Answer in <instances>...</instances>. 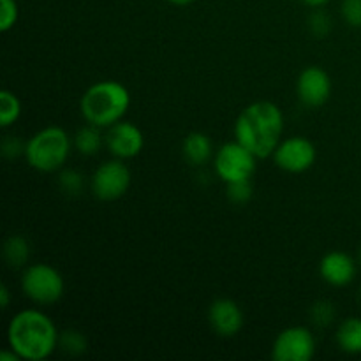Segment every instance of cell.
<instances>
[{"label":"cell","mask_w":361,"mask_h":361,"mask_svg":"<svg viewBox=\"0 0 361 361\" xmlns=\"http://www.w3.org/2000/svg\"><path fill=\"white\" fill-rule=\"evenodd\" d=\"M130 108V92L115 80H102L85 90L80 99L81 116L99 129H108L123 120Z\"/></svg>","instance_id":"cell-3"},{"label":"cell","mask_w":361,"mask_h":361,"mask_svg":"<svg viewBox=\"0 0 361 361\" xmlns=\"http://www.w3.org/2000/svg\"><path fill=\"white\" fill-rule=\"evenodd\" d=\"M319 275L326 284L334 288H345L356 277V263L349 254L342 250L328 252L319 263Z\"/></svg>","instance_id":"cell-13"},{"label":"cell","mask_w":361,"mask_h":361,"mask_svg":"<svg viewBox=\"0 0 361 361\" xmlns=\"http://www.w3.org/2000/svg\"><path fill=\"white\" fill-rule=\"evenodd\" d=\"M360 303H361V288H360Z\"/></svg>","instance_id":"cell-31"},{"label":"cell","mask_w":361,"mask_h":361,"mask_svg":"<svg viewBox=\"0 0 361 361\" xmlns=\"http://www.w3.org/2000/svg\"><path fill=\"white\" fill-rule=\"evenodd\" d=\"M360 263H361V249H360Z\"/></svg>","instance_id":"cell-32"},{"label":"cell","mask_w":361,"mask_h":361,"mask_svg":"<svg viewBox=\"0 0 361 361\" xmlns=\"http://www.w3.org/2000/svg\"><path fill=\"white\" fill-rule=\"evenodd\" d=\"M21 115V101L11 90L0 92V127L14 126Z\"/></svg>","instance_id":"cell-18"},{"label":"cell","mask_w":361,"mask_h":361,"mask_svg":"<svg viewBox=\"0 0 361 361\" xmlns=\"http://www.w3.org/2000/svg\"><path fill=\"white\" fill-rule=\"evenodd\" d=\"M0 360L2 361H20L21 358L13 351V349H9V351H4L2 355H0Z\"/></svg>","instance_id":"cell-29"},{"label":"cell","mask_w":361,"mask_h":361,"mask_svg":"<svg viewBox=\"0 0 361 361\" xmlns=\"http://www.w3.org/2000/svg\"><path fill=\"white\" fill-rule=\"evenodd\" d=\"M182 152L187 162L192 166L207 164L212 159V155H215L214 143L208 137V134L200 133V130H194V133L187 134L182 145Z\"/></svg>","instance_id":"cell-14"},{"label":"cell","mask_w":361,"mask_h":361,"mask_svg":"<svg viewBox=\"0 0 361 361\" xmlns=\"http://www.w3.org/2000/svg\"><path fill=\"white\" fill-rule=\"evenodd\" d=\"M168 2H171L173 6H190L196 0H168Z\"/></svg>","instance_id":"cell-30"},{"label":"cell","mask_w":361,"mask_h":361,"mask_svg":"<svg viewBox=\"0 0 361 361\" xmlns=\"http://www.w3.org/2000/svg\"><path fill=\"white\" fill-rule=\"evenodd\" d=\"M257 157L238 141L222 145L214 155L215 175L228 185L240 180H250L256 173Z\"/></svg>","instance_id":"cell-6"},{"label":"cell","mask_w":361,"mask_h":361,"mask_svg":"<svg viewBox=\"0 0 361 361\" xmlns=\"http://www.w3.org/2000/svg\"><path fill=\"white\" fill-rule=\"evenodd\" d=\"M133 173L122 159L106 161L99 166L90 178V189L97 200L116 201L129 190Z\"/></svg>","instance_id":"cell-7"},{"label":"cell","mask_w":361,"mask_h":361,"mask_svg":"<svg viewBox=\"0 0 361 361\" xmlns=\"http://www.w3.org/2000/svg\"><path fill=\"white\" fill-rule=\"evenodd\" d=\"M59 183L63 192L71 194V196H78L83 190L85 180L83 175L80 171H76V169H66V171L60 173Z\"/></svg>","instance_id":"cell-22"},{"label":"cell","mask_w":361,"mask_h":361,"mask_svg":"<svg viewBox=\"0 0 361 361\" xmlns=\"http://www.w3.org/2000/svg\"><path fill=\"white\" fill-rule=\"evenodd\" d=\"M302 2L305 4V6L312 7V9H319V7L326 6V4L330 2V0H302Z\"/></svg>","instance_id":"cell-28"},{"label":"cell","mask_w":361,"mask_h":361,"mask_svg":"<svg viewBox=\"0 0 361 361\" xmlns=\"http://www.w3.org/2000/svg\"><path fill=\"white\" fill-rule=\"evenodd\" d=\"M25 145L27 143H21V140H18V137H6L2 141V154L7 159L18 157V155L25 154Z\"/></svg>","instance_id":"cell-26"},{"label":"cell","mask_w":361,"mask_h":361,"mask_svg":"<svg viewBox=\"0 0 361 361\" xmlns=\"http://www.w3.org/2000/svg\"><path fill=\"white\" fill-rule=\"evenodd\" d=\"M60 334L42 310L25 309L7 324V344L21 360L42 361L59 348Z\"/></svg>","instance_id":"cell-2"},{"label":"cell","mask_w":361,"mask_h":361,"mask_svg":"<svg viewBox=\"0 0 361 361\" xmlns=\"http://www.w3.org/2000/svg\"><path fill=\"white\" fill-rule=\"evenodd\" d=\"M296 94L307 108H321L331 95V78L323 67L310 66L302 71L296 81Z\"/></svg>","instance_id":"cell-11"},{"label":"cell","mask_w":361,"mask_h":361,"mask_svg":"<svg viewBox=\"0 0 361 361\" xmlns=\"http://www.w3.org/2000/svg\"><path fill=\"white\" fill-rule=\"evenodd\" d=\"M104 143L111 155L116 159H133L141 154L145 147L143 130L133 122L120 120L115 126L108 127V133L104 136Z\"/></svg>","instance_id":"cell-10"},{"label":"cell","mask_w":361,"mask_h":361,"mask_svg":"<svg viewBox=\"0 0 361 361\" xmlns=\"http://www.w3.org/2000/svg\"><path fill=\"white\" fill-rule=\"evenodd\" d=\"M243 310L235 300L219 298L208 309V323L219 337H235L243 328Z\"/></svg>","instance_id":"cell-12"},{"label":"cell","mask_w":361,"mask_h":361,"mask_svg":"<svg viewBox=\"0 0 361 361\" xmlns=\"http://www.w3.org/2000/svg\"><path fill=\"white\" fill-rule=\"evenodd\" d=\"M309 27H310V32H312L316 37H319V39L326 37V35L331 32V18L328 16L324 11L317 9L316 13L310 16Z\"/></svg>","instance_id":"cell-24"},{"label":"cell","mask_w":361,"mask_h":361,"mask_svg":"<svg viewBox=\"0 0 361 361\" xmlns=\"http://www.w3.org/2000/svg\"><path fill=\"white\" fill-rule=\"evenodd\" d=\"M316 337L307 326H289L277 335L271 345L275 361H309L316 355Z\"/></svg>","instance_id":"cell-8"},{"label":"cell","mask_w":361,"mask_h":361,"mask_svg":"<svg viewBox=\"0 0 361 361\" xmlns=\"http://www.w3.org/2000/svg\"><path fill=\"white\" fill-rule=\"evenodd\" d=\"M335 316H337V309H335L334 303L328 302V300H321V302L314 303L312 309H310L312 323L321 328L330 326V324L335 321Z\"/></svg>","instance_id":"cell-20"},{"label":"cell","mask_w":361,"mask_h":361,"mask_svg":"<svg viewBox=\"0 0 361 361\" xmlns=\"http://www.w3.org/2000/svg\"><path fill=\"white\" fill-rule=\"evenodd\" d=\"M74 141L59 126L37 130L25 145V159L28 166L39 173H55L63 168L71 155Z\"/></svg>","instance_id":"cell-4"},{"label":"cell","mask_w":361,"mask_h":361,"mask_svg":"<svg viewBox=\"0 0 361 361\" xmlns=\"http://www.w3.org/2000/svg\"><path fill=\"white\" fill-rule=\"evenodd\" d=\"M337 344L348 355H361V317H348L338 326Z\"/></svg>","instance_id":"cell-15"},{"label":"cell","mask_w":361,"mask_h":361,"mask_svg":"<svg viewBox=\"0 0 361 361\" xmlns=\"http://www.w3.org/2000/svg\"><path fill=\"white\" fill-rule=\"evenodd\" d=\"M271 157L282 171L298 175L312 168L317 159V150L309 137L291 136L279 143Z\"/></svg>","instance_id":"cell-9"},{"label":"cell","mask_w":361,"mask_h":361,"mask_svg":"<svg viewBox=\"0 0 361 361\" xmlns=\"http://www.w3.org/2000/svg\"><path fill=\"white\" fill-rule=\"evenodd\" d=\"M2 254L7 267L23 268L27 267L28 259H30V243H28V240L25 238V236L11 235L9 238L4 242Z\"/></svg>","instance_id":"cell-16"},{"label":"cell","mask_w":361,"mask_h":361,"mask_svg":"<svg viewBox=\"0 0 361 361\" xmlns=\"http://www.w3.org/2000/svg\"><path fill=\"white\" fill-rule=\"evenodd\" d=\"M102 145V136L99 133V127L88 126L81 127L76 134H74V148L80 152L81 155H95Z\"/></svg>","instance_id":"cell-17"},{"label":"cell","mask_w":361,"mask_h":361,"mask_svg":"<svg viewBox=\"0 0 361 361\" xmlns=\"http://www.w3.org/2000/svg\"><path fill=\"white\" fill-rule=\"evenodd\" d=\"M11 303V293H9V288H7L6 284L0 286V305H2V309H7Z\"/></svg>","instance_id":"cell-27"},{"label":"cell","mask_w":361,"mask_h":361,"mask_svg":"<svg viewBox=\"0 0 361 361\" xmlns=\"http://www.w3.org/2000/svg\"><path fill=\"white\" fill-rule=\"evenodd\" d=\"M59 348L62 349L67 355H81V353L87 351V338L83 337V334L78 330H67L60 335Z\"/></svg>","instance_id":"cell-19"},{"label":"cell","mask_w":361,"mask_h":361,"mask_svg":"<svg viewBox=\"0 0 361 361\" xmlns=\"http://www.w3.org/2000/svg\"><path fill=\"white\" fill-rule=\"evenodd\" d=\"M0 30L9 32L18 23L20 9L16 0H0Z\"/></svg>","instance_id":"cell-23"},{"label":"cell","mask_w":361,"mask_h":361,"mask_svg":"<svg viewBox=\"0 0 361 361\" xmlns=\"http://www.w3.org/2000/svg\"><path fill=\"white\" fill-rule=\"evenodd\" d=\"M254 189L250 180H240V182L228 183V197L235 204H245L252 200Z\"/></svg>","instance_id":"cell-21"},{"label":"cell","mask_w":361,"mask_h":361,"mask_svg":"<svg viewBox=\"0 0 361 361\" xmlns=\"http://www.w3.org/2000/svg\"><path fill=\"white\" fill-rule=\"evenodd\" d=\"M342 18L353 28H361V0H342Z\"/></svg>","instance_id":"cell-25"},{"label":"cell","mask_w":361,"mask_h":361,"mask_svg":"<svg viewBox=\"0 0 361 361\" xmlns=\"http://www.w3.org/2000/svg\"><path fill=\"white\" fill-rule=\"evenodd\" d=\"M233 133L235 140L257 159H267L282 141L284 113L271 101L252 102L238 115Z\"/></svg>","instance_id":"cell-1"},{"label":"cell","mask_w":361,"mask_h":361,"mask_svg":"<svg viewBox=\"0 0 361 361\" xmlns=\"http://www.w3.org/2000/svg\"><path fill=\"white\" fill-rule=\"evenodd\" d=\"M21 291L30 302L48 307L60 302L66 291L62 274L48 263H34L21 275Z\"/></svg>","instance_id":"cell-5"}]
</instances>
